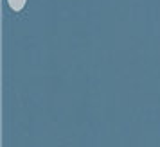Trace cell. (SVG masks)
<instances>
[{"mask_svg":"<svg viewBox=\"0 0 160 147\" xmlns=\"http://www.w3.org/2000/svg\"><path fill=\"white\" fill-rule=\"evenodd\" d=\"M8 2H9V7H11V9L20 11V9L25 6V2H27V0H8Z\"/></svg>","mask_w":160,"mask_h":147,"instance_id":"obj_1","label":"cell"}]
</instances>
